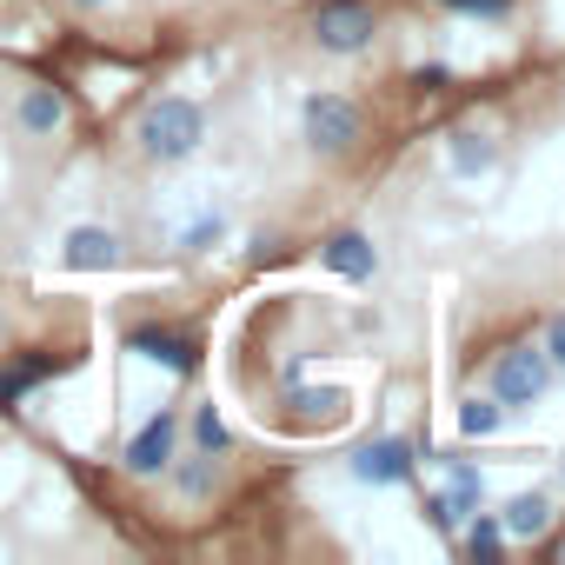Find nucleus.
Returning a JSON list of instances; mask_svg holds the SVG:
<instances>
[{
  "mask_svg": "<svg viewBox=\"0 0 565 565\" xmlns=\"http://www.w3.org/2000/svg\"><path fill=\"white\" fill-rule=\"evenodd\" d=\"M558 558H565V545H558Z\"/></svg>",
  "mask_w": 565,
  "mask_h": 565,
  "instance_id": "412c9836",
  "label": "nucleus"
},
{
  "mask_svg": "<svg viewBox=\"0 0 565 565\" xmlns=\"http://www.w3.org/2000/svg\"><path fill=\"white\" fill-rule=\"evenodd\" d=\"M545 386H552V360H545V353H532V347L499 353V366H492V393H499L505 406H532Z\"/></svg>",
  "mask_w": 565,
  "mask_h": 565,
  "instance_id": "20e7f679",
  "label": "nucleus"
},
{
  "mask_svg": "<svg viewBox=\"0 0 565 565\" xmlns=\"http://www.w3.org/2000/svg\"><path fill=\"white\" fill-rule=\"evenodd\" d=\"M200 446H206V452H220V446H226V426L213 419V406L200 413Z\"/></svg>",
  "mask_w": 565,
  "mask_h": 565,
  "instance_id": "a211bd4d",
  "label": "nucleus"
},
{
  "mask_svg": "<svg viewBox=\"0 0 565 565\" xmlns=\"http://www.w3.org/2000/svg\"><path fill=\"white\" fill-rule=\"evenodd\" d=\"M313 41L327 54H360L373 41V8L366 0H327V8L313 14Z\"/></svg>",
  "mask_w": 565,
  "mask_h": 565,
  "instance_id": "7ed1b4c3",
  "label": "nucleus"
},
{
  "mask_svg": "<svg viewBox=\"0 0 565 565\" xmlns=\"http://www.w3.org/2000/svg\"><path fill=\"white\" fill-rule=\"evenodd\" d=\"M14 114H21V127H28L34 140H47V134H61V120H67V100H61V87H28Z\"/></svg>",
  "mask_w": 565,
  "mask_h": 565,
  "instance_id": "9d476101",
  "label": "nucleus"
},
{
  "mask_svg": "<svg viewBox=\"0 0 565 565\" xmlns=\"http://www.w3.org/2000/svg\"><path fill=\"white\" fill-rule=\"evenodd\" d=\"M320 259H327L340 279H373V266H380V253H373L366 233H333V239L320 246Z\"/></svg>",
  "mask_w": 565,
  "mask_h": 565,
  "instance_id": "0eeeda50",
  "label": "nucleus"
},
{
  "mask_svg": "<svg viewBox=\"0 0 565 565\" xmlns=\"http://www.w3.org/2000/svg\"><path fill=\"white\" fill-rule=\"evenodd\" d=\"M81 8H100V0H81Z\"/></svg>",
  "mask_w": 565,
  "mask_h": 565,
  "instance_id": "aec40b11",
  "label": "nucleus"
},
{
  "mask_svg": "<svg viewBox=\"0 0 565 565\" xmlns=\"http://www.w3.org/2000/svg\"><path fill=\"white\" fill-rule=\"evenodd\" d=\"M200 140H206V114H200L193 100H180V94L153 100V107L140 114V127H134V147H140L147 160H160V167L200 153Z\"/></svg>",
  "mask_w": 565,
  "mask_h": 565,
  "instance_id": "f257e3e1",
  "label": "nucleus"
},
{
  "mask_svg": "<svg viewBox=\"0 0 565 565\" xmlns=\"http://www.w3.org/2000/svg\"><path fill=\"white\" fill-rule=\"evenodd\" d=\"M499 545H505V525H499V519H472V525H466V552H472V558H492Z\"/></svg>",
  "mask_w": 565,
  "mask_h": 565,
  "instance_id": "2eb2a0df",
  "label": "nucleus"
},
{
  "mask_svg": "<svg viewBox=\"0 0 565 565\" xmlns=\"http://www.w3.org/2000/svg\"><path fill=\"white\" fill-rule=\"evenodd\" d=\"M360 134H366V120H360L353 100H340V94H313L307 100V140H313V153H353Z\"/></svg>",
  "mask_w": 565,
  "mask_h": 565,
  "instance_id": "f03ea898",
  "label": "nucleus"
},
{
  "mask_svg": "<svg viewBox=\"0 0 565 565\" xmlns=\"http://www.w3.org/2000/svg\"><path fill=\"white\" fill-rule=\"evenodd\" d=\"M545 353H552V366H565V320H552V340H545Z\"/></svg>",
  "mask_w": 565,
  "mask_h": 565,
  "instance_id": "6ab92c4d",
  "label": "nucleus"
},
{
  "mask_svg": "<svg viewBox=\"0 0 565 565\" xmlns=\"http://www.w3.org/2000/svg\"><path fill=\"white\" fill-rule=\"evenodd\" d=\"M499 525H505V539H539V532L552 525V505H545L539 492H519V499L505 505V519H499Z\"/></svg>",
  "mask_w": 565,
  "mask_h": 565,
  "instance_id": "f8f14e48",
  "label": "nucleus"
},
{
  "mask_svg": "<svg viewBox=\"0 0 565 565\" xmlns=\"http://www.w3.org/2000/svg\"><path fill=\"white\" fill-rule=\"evenodd\" d=\"M459 433H466V439H492V433H499V406H492V399H466Z\"/></svg>",
  "mask_w": 565,
  "mask_h": 565,
  "instance_id": "4468645a",
  "label": "nucleus"
},
{
  "mask_svg": "<svg viewBox=\"0 0 565 565\" xmlns=\"http://www.w3.org/2000/svg\"><path fill=\"white\" fill-rule=\"evenodd\" d=\"M446 8H459V14H486V21H499L512 0H446Z\"/></svg>",
  "mask_w": 565,
  "mask_h": 565,
  "instance_id": "f3484780",
  "label": "nucleus"
},
{
  "mask_svg": "<svg viewBox=\"0 0 565 565\" xmlns=\"http://www.w3.org/2000/svg\"><path fill=\"white\" fill-rule=\"evenodd\" d=\"M353 479H366V486H399V479H413V446H406V439H373V446H360V452H353Z\"/></svg>",
  "mask_w": 565,
  "mask_h": 565,
  "instance_id": "423d86ee",
  "label": "nucleus"
},
{
  "mask_svg": "<svg viewBox=\"0 0 565 565\" xmlns=\"http://www.w3.org/2000/svg\"><path fill=\"white\" fill-rule=\"evenodd\" d=\"M61 253H67L74 273H81V266H120V239H114L107 226H74V233L61 239Z\"/></svg>",
  "mask_w": 565,
  "mask_h": 565,
  "instance_id": "1a4fd4ad",
  "label": "nucleus"
},
{
  "mask_svg": "<svg viewBox=\"0 0 565 565\" xmlns=\"http://www.w3.org/2000/svg\"><path fill=\"white\" fill-rule=\"evenodd\" d=\"M47 373H61V360H21L14 373H0V406H8L14 393H34V386H41Z\"/></svg>",
  "mask_w": 565,
  "mask_h": 565,
  "instance_id": "ddd939ff",
  "label": "nucleus"
},
{
  "mask_svg": "<svg viewBox=\"0 0 565 565\" xmlns=\"http://www.w3.org/2000/svg\"><path fill=\"white\" fill-rule=\"evenodd\" d=\"M452 167H459V173H479V167H492V147H486L479 134H459V147H452Z\"/></svg>",
  "mask_w": 565,
  "mask_h": 565,
  "instance_id": "dca6fc26",
  "label": "nucleus"
},
{
  "mask_svg": "<svg viewBox=\"0 0 565 565\" xmlns=\"http://www.w3.org/2000/svg\"><path fill=\"white\" fill-rule=\"evenodd\" d=\"M127 347H134V353H147V360H160L167 373H193V360H200V353H193V340L160 333V327H134V333H127Z\"/></svg>",
  "mask_w": 565,
  "mask_h": 565,
  "instance_id": "6e6552de",
  "label": "nucleus"
},
{
  "mask_svg": "<svg viewBox=\"0 0 565 565\" xmlns=\"http://www.w3.org/2000/svg\"><path fill=\"white\" fill-rule=\"evenodd\" d=\"M466 505H479V472L452 459V492H439V499H433V519H439V525H459V519H466Z\"/></svg>",
  "mask_w": 565,
  "mask_h": 565,
  "instance_id": "9b49d317",
  "label": "nucleus"
},
{
  "mask_svg": "<svg viewBox=\"0 0 565 565\" xmlns=\"http://www.w3.org/2000/svg\"><path fill=\"white\" fill-rule=\"evenodd\" d=\"M173 439H180V426H173V413H153L134 439H127V472L134 479H153V472H167V459H173Z\"/></svg>",
  "mask_w": 565,
  "mask_h": 565,
  "instance_id": "39448f33",
  "label": "nucleus"
}]
</instances>
